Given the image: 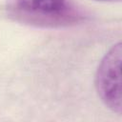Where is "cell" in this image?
Here are the masks:
<instances>
[{
    "instance_id": "obj_2",
    "label": "cell",
    "mask_w": 122,
    "mask_h": 122,
    "mask_svg": "<svg viewBox=\"0 0 122 122\" xmlns=\"http://www.w3.org/2000/svg\"><path fill=\"white\" fill-rule=\"evenodd\" d=\"M121 43L113 45L102 58L95 74V88L102 102L113 112L121 113Z\"/></svg>"
},
{
    "instance_id": "obj_1",
    "label": "cell",
    "mask_w": 122,
    "mask_h": 122,
    "mask_svg": "<svg viewBox=\"0 0 122 122\" xmlns=\"http://www.w3.org/2000/svg\"><path fill=\"white\" fill-rule=\"evenodd\" d=\"M6 10L14 21L43 29L71 27L87 19L72 0H7Z\"/></svg>"
},
{
    "instance_id": "obj_3",
    "label": "cell",
    "mask_w": 122,
    "mask_h": 122,
    "mask_svg": "<svg viewBox=\"0 0 122 122\" xmlns=\"http://www.w3.org/2000/svg\"><path fill=\"white\" fill-rule=\"evenodd\" d=\"M100 1H107V0H100ZM108 1H111V0H108Z\"/></svg>"
}]
</instances>
